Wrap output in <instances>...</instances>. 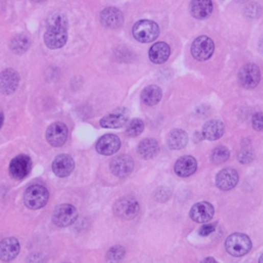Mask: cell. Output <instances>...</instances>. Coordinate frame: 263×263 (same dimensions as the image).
<instances>
[{
    "instance_id": "83f0119b",
    "label": "cell",
    "mask_w": 263,
    "mask_h": 263,
    "mask_svg": "<svg viewBox=\"0 0 263 263\" xmlns=\"http://www.w3.org/2000/svg\"><path fill=\"white\" fill-rule=\"evenodd\" d=\"M229 150L225 146L216 147L211 153V159L214 163H222L225 162L229 158Z\"/></svg>"
},
{
    "instance_id": "8992f818",
    "label": "cell",
    "mask_w": 263,
    "mask_h": 263,
    "mask_svg": "<svg viewBox=\"0 0 263 263\" xmlns=\"http://www.w3.org/2000/svg\"><path fill=\"white\" fill-rule=\"evenodd\" d=\"M113 211L116 216L126 220H130L138 215L140 207L136 199L132 197H124L115 203Z\"/></svg>"
},
{
    "instance_id": "30bf717a",
    "label": "cell",
    "mask_w": 263,
    "mask_h": 263,
    "mask_svg": "<svg viewBox=\"0 0 263 263\" xmlns=\"http://www.w3.org/2000/svg\"><path fill=\"white\" fill-rule=\"evenodd\" d=\"M20 75L14 69H6L0 73V93L4 95L14 94L19 87Z\"/></svg>"
},
{
    "instance_id": "44dd1931",
    "label": "cell",
    "mask_w": 263,
    "mask_h": 263,
    "mask_svg": "<svg viewBox=\"0 0 263 263\" xmlns=\"http://www.w3.org/2000/svg\"><path fill=\"white\" fill-rule=\"evenodd\" d=\"M198 162L192 155H185L180 157L175 163V173L180 177H189L196 173Z\"/></svg>"
},
{
    "instance_id": "e0dca14e",
    "label": "cell",
    "mask_w": 263,
    "mask_h": 263,
    "mask_svg": "<svg viewBox=\"0 0 263 263\" xmlns=\"http://www.w3.org/2000/svg\"><path fill=\"white\" fill-rule=\"evenodd\" d=\"M101 23L104 27L109 29L119 28L124 23V15L116 8H106L100 15Z\"/></svg>"
},
{
    "instance_id": "d6986e66",
    "label": "cell",
    "mask_w": 263,
    "mask_h": 263,
    "mask_svg": "<svg viewBox=\"0 0 263 263\" xmlns=\"http://www.w3.org/2000/svg\"><path fill=\"white\" fill-rule=\"evenodd\" d=\"M129 118V113L125 108H121L100 121V125L106 129H118L126 125Z\"/></svg>"
},
{
    "instance_id": "7402d4cb",
    "label": "cell",
    "mask_w": 263,
    "mask_h": 263,
    "mask_svg": "<svg viewBox=\"0 0 263 263\" xmlns=\"http://www.w3.org/2000/svg\"><path fill=\"white\" fill-rule=\"evenodd\" d=\"M171 55V49L165 42L154 43L149 51V59L154 64H162L168 61Z\"/></svg>"
},
{
    "instance_id": "3957f363",
    "label": "cell",
    "mask_w": 263,
    "mask_h": 263,
    "mask_svg": "<svg viewBox=\"0 0 263 263\" xmlns=\"http://www.w3.org/2000/svg\"><path fill=\"white\" fill-rule=\"evenodd\" d=\"M133 35L139 42L148 43L154 41L159 35L158 25L149 20H141L133 27Z\"/></svg>"
},
{
    "instance_id": "ffe728a7",
    "label": "cell",
    "mask_w": 263,
    "mask_h": 263,
    "mask_svg": "<svg viewBox=\"0 0 263 263\" xmlns=\"http://www.w3.org/2000/svg\"><path fill=\"white\" fill-rule=\"evenodd\" d=\"M189 10L194 18L205 20L212 15L213 3L212 0H192Z\"/></svg>"
},
{
    "instance_id": "277c9868",
    "label": "cell",
    "mask_w": 263,
    "mask_h": 263,
    "mask_svg": "<svg viewBox=\"0 0 263 263\" xmlns=\"http://www.w3.org/2000/svg\"><path fill=\"white\" fill-rule=\"evenodd\" d=\"M226 251L234 257H242L248 254L252 249V243L248 235L244 233H233L226 238Z\"/></svg>"
},
{
    "instance_id": "5bb4252c",
    "label": "cell",
    "mask_w": 263,
    "mask_h": 263,
    "mask_svg": "<svg viewBox=\"0 0 263 263\" xmlns=\"http://www.w3.org/2000/svg\"><path fill=\"white\" fill-rule=\"evenodd\" d=\"M237 182H238V174L232 168H226L221 170L216 177V184L218 188L224 192L234 188Z\"/></svg>"
},
{
    "instance_id": "d590c367",
    "label": "cell",
    "mask_w": 263,
    "mask_h": 263,
    "mask_svg": "<svg viewBox=\"0 0 263 263\" xmlns=\"http://www.w3.org/2000/svg\"><path fill=\"white\" fill-rule=\"evenodd\" d=\"M204 262H216V260L213 258H207L204 260Z\"/></svg>"
},
{
    "instance_id": "d4e9b609",
    "label": "cell",
    "mask_w": 263,
    "mask_h": 263,
    "mask_svg": "<svg viewBox=\"0 0 263 263\" xmlns=\"http://www.w3.org/2000/svg\"><path fill=\"white\" fill-rule=\"evenodd\" d=\"M162 97V92L157 85H148L142 91L141 99L144 104L148 106L156 105Z\"/></svg>"
},
{
    "instance_id": "4316f807",
    "label": "cell",
    "mask_w": 263,
    "mask_h": 263,
    "mask_svg": "<svg viewBox=\"0 0 263 263\" xmlns=\"http://www.w3.org/2000/svg\"><path fill=\"white\" fill-rule=\"evenodd\" d=\"M30 47V39L25 34H18L11 41V50L17 55H22Z\"/></svg>"
},
{
    "instance_id": "7c38bea8",
    "label": "cell",
    "mask_w": 263,
    "mask_h": 263,
    "mask_svg": "<svg viewBox=\"0 0 263 263\" xmlns=\"http://www.w3.org/2000/svg\"><path fill=\"white\" fill-rule=\"evenodd\" d=\"M45 137L52 146L61 147L67 141L68 128L63 123H55L47 128Z\"/></svg>"
},
{
    "instance_id": "e575fe53",
    "label": "cell",
    "mask_w": 263,
    "mask_h": 263,
    "mask_svg": "<svg viewBox=\"0 0 263 263\" xmlns=\"http://www.w3.org/2000/svg\"><path fill=\"white\" fill-rule=\"evenodd\" d=\"M259 51H260V53L263 55V36L261 37V39H260V41H259Z\"/></svg>"
},
{
    "instance_id": "7a4b0ae2",
    "label": "cell",
    "mask_w": 263,
    "mask_h": 263,
    "mask_svg": "<svg viewBox=\"0 0 263 263\" xmlns=\"http://www.w3.org/2000/svg\"><path fill=\"white\" fill-rule=\"evenodd\" d=\"M49 198V190L44 186L32 185L24 194V203L28 209L38 210L47 204Z\"/></svg>"
},
{
    "instance_id": "9c48e42d",
    "label": "cell",
    "mask_w": 263,
    "mask_h": 263,
    "mask_svg": "<svg viewBox=\"0 0 263 263\" xmlns=\"http://www.w3.org/2000/svg\"><path fill=\"white\" fill-rule=\"evenodd\" d=\"M32 169V161L28 155L21 154L12 159L10 163V174L14 179L22 180L26 178Z\"/></svg>"
},
{
    "instance_id": "1f68e13d",
    "label": "cell",
    "mask_w": 263,
    "mask_h": 263,
    "mask_svg": "<svg viewBox=\"0 0 263 263\" xmlns=\"http://www.w3.org/2000/svg\"><path fill=\"white\" fill-rule=\"evenodd\" d=\"M252 126L258 132L263 131V113L262 112H257L253 115Z\"/></svg>"
},
{
    "instance_id": "74e56055",
    "label": "cell",
    "mask_w": 263,
    "mask_h": 263,
    "mask_svg": "<svg viewBox=\"0 0 263 263\" xmlns=\"http://www.w3.org/2000/svg\"><path fill=\"white\" fill-rule=\"evenodd\" d=\"M32 2H35V3H41V2H45V0H32Z\"/></svg>"
},
{
    "instance_id": "5b68a950",
    "label": "cell",
    "mask_w": 263,
    "mask_h": 263,
    "mask_svg": "<svg viewBox=\"0 0 263 263\" xmlns=\"http://www.w3.org/2000/svg\"><path fill=\"white\" fill-rule=\"evenodd\" d=\"M77 210L70 204L58 206L53 213V222L58 227H67L72 225L77 219Z\"/></svg>"
},
{
    "instance_id": "2e32d148",
    "label": "cell",
    "mask_w": 263,
    "mask_h": 263,
    "mask_svg": "<svg viewBox=\"0 0 263 263\" xmlns=\"http://www.w3.org/2000/svg\"><path fill=\"white\" fill-rule=\"evenodd\" d=\"M20 243L16 237H7L0 242V260L9 262L14 260L20 253Z\"/></svg>"
},
{
    "instance_id": "8fae6325",
    "label": "cell",
    "mask_w": 263,
    "mask_h": 263,
    "mask_svg": "<svg viewBox=\"0 0 263 263\" xmlns=\"http://www.w3.org/2000/svg\"><path fill=\"white\" fill-rule=\"evenodd\" d=\"M134 161L130 155L122 154L114 157L110 162V171L114 176L125 178L133 172Z\"/></svg>"
},
{
    "instance_id": "cb8c5ba5",
    "label": "cell",
    "mask_w": 263,
    "mask_h": 263,
    "mask_svg": "<svg viewBox=\"0 0 263 263\" xmlns=\"http://www.w3.org/2000/svg\"><path fill=\"white\" fill-rule=\"evenodd\" d=\"M187 133L180 129L172 130L168 136V146L173 150H179L187 145Z\"/></svg>"
},
{
    "instance_id": "ac0fdd59",
    "label": "cell",
    "mask_w": 263,
    "mask_h": 263,
    "mask_svg": "<svg viewBox=\"0 0 263 263\" xmlns=\"http://www.w3.org/2000/svg\"><path fill=\"white\" fill-rule=\"evenodd\" d=\"M214 215V208L210 203L201 202L192 208L189 212L190 218L198 223H205L210 221Z\"/></svg>"
},
{
    "instance_id": "4fadbf2b",
    "label": "cell",
    "mask_w": 263,
    "mask_h": 263,
    "mask_svg": "<svg viewBox=\"0 0 263 263\" xmlns=\"http://www.w3.org/2000/svg\"><path fill=\"white\" fill-rule=\"evenodd\" d=\"M75 168V162L73 158L68 154H60L58 155L52 164L53 172L56 176L60 178L68 177L69 175L73 172Z\"/></svg>"
},
{
    "instance_id": "9a60e30c",
    "label": "cell",
    "mask_w": 263,
    "mask_h": 263,
    "mask_svg": "<svg viewBox=\"0 0 263 263\" xmlns=\"http://www.w3.org/2000/svg\"><path fill=\"white\" fill-rule=\"evenodd\" d=\"M121 145V139L116 135L107 134L98 140L96 149L102 155H112L119 150Z\"/></svg>"
},
{
    "instance_id": "484cf974",
    "label": "cell",
    "mask_w": 263,
    "mask_h": 263,
    "mask_svg": "<svg viewBox=\"0 0 263 263\" xmlns=\"http://www.w3.org/2000/svg\"><path fill=\"white\" fill-rule=\"evenodd\" d=\"M159 151L158 143L154 139H144L138 145V153L144 159H149L157 155Z\"/></svg>"
},
{
    "instance_id": "52a82bcc",
    "label": "cell",
    "mask_w": 263,
    "mask_h": 263,
    "mask_svg": "<svg viewBox=\"0 0 263 263\" xmlns=\"http://www.w3.org/2000/svg\"><path fill=\"white\" fill-rule=\"evenodd\" d=\"M261 79V73L259 67L255 64L244 65L238 72V81L245 89L251 90L258 85Z\"/></svg>"
},
{
    "instance_id": "836d02e7",
    "label": "cell",
    "mask_w": 263,
    "mask_h": 263,
    "mask_svg": "<svg viewBox=\"0 0 263 263\" xmlns=\"http://www.w3.org/2000/svg\"><path fill=\"white\" fill-rule=\"evenodd\" d=\"M4 122H5V114L3 111H0V129H2L4 125Z\"/></svg>"
},
{
    "instance_id": "603a6c76",
    "label": "cell",
    "mask_w": 263,
    "mask_h": 263,
    "mask_svg": "<svg viewBox=\"0 0 263 263\" xmlns=\"http://www.w3.org/2000/svg\"><path fill=\"white\" fill-rule=\"evenodd\" d=\"M224 131H225L224 124L220 121L214 119L205 124L202 134L205 139L210 141H215L223 136Z\"/></svg>"
},
{
    "instance_id": "8d00e7d4",
    "label": "cell",
    "mask_w": 263,
    "mask_h": 263,
    "mask_svg": "<svg viewBox=\"0 0 263 263\" xmlns=\"http://www.w3.org/2000/svg\"><path fill=\"white\" fill-rule=\"evenodd\" d=\"M259 262H260V263H263V254H262L261 257L259 258Z\"/></svg>"
},
{
    "instance_id": "4dcf8cb0",
    "label": "cell",
    "mask_w": 263,
    "mask_h": 263,
    "mask_svg": "<svg viewBox=\"0 0 263 263\" xmlns=\"http://www.w3.org/2000/svg\"><path fill=\"white\" fill-rule=\"evenodd\" d=\"M125 249L122 246H114L112 247L107 253V260L108 261H118L125 256Z\"/></svg>"
},
{
    "instance_id": "ba28073f",
    "label": "cell",
    "mask_w": 263,
    "mask_h": 263,
    "mask_svg": "<svg viewBox=\"0 0 263 263\" xmlns=\"http://www.w3.org/2000/svg\"><path fill=\"white\" fill-rule=\"evenodd\" d=\"M214 49V42L210 37L200 36L193 42L192 55L198 61H207L212 57Z\"/></svg>"
},
{
    "instance_id": "d6a6232c",
    "label": "cell",
    "mask_w": 263,
    "mask_h": 263,
    "mask_svg": "<svg viewBox=\"0 0 263 263\" xmlns=\"http://www.w3.org/2000/svg\"><path fill=\"white\" fill-rule=\"evenodd\" d=\"M216 229V223H210V224H205L201 227L200 229V234L202 236H208L210 235L213 231Z\"/></svg>"
},
{
    "instance_id": "f546056e",
    "label": "cell",
    "mask_w": 263,
    "mask_h": 263,
    "mask_svg": "<svg viewBox=\"0 0 263 263\" xmlns=\"http://www.w3.org/2000/svg\"><path fill=\"white\" fill-rule=\"evenodd\" d=\"M254 158L253 150L250 146V144H244L240 153H238V160L242 163H250Z\"/></svg>"
},
{
    "instance_id": "f1b7e54d",
    "label": "cell",
    "mask_w": 263,
    "mask_h": 263,
    "mask_svg": "<svg viewBox=\"0 0 263 263\" xmlns=\"http://www.w3.org/2000/svg\"><path fill=\"white\" fill-rule=\"evenodd\" d=\"M144 130V123L142 119H139V118H136V119H133L128 129H127V135L130 136V137H138Z\"/></svg>"
},
{
    "instance_id": "6da1fadb",
    "label": "cell",
    "mask_w": 263,
    "mask_h": 263,
    "mask_svg": "<svg viewBox=\"0 0 263 263\" xmlns=\"http://www.w3.org/2000/svg\"><path fill=\"white\" fill-rule=\"evenodd\" d=\"M68 20L62 14H55L50 17L46 23V31L43 39L45 45L51 50L63 47L68 39Z\"/></svg>"
}]
</instances>
